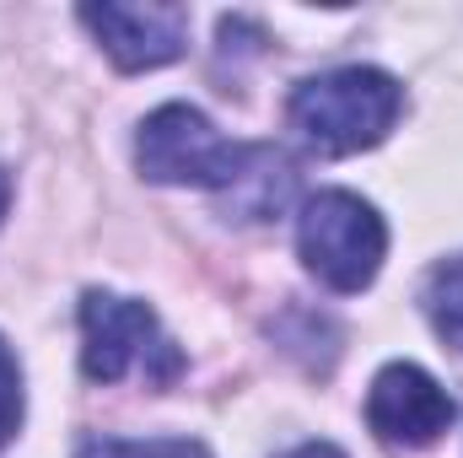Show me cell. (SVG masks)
Instances as JSON below:
<instances>
[{"mask_svg":"<svg viewBox=\"0 0 463 458\" xmlns=\"http://www.w3.org/2000/svg\"><path fill=\"white\" fill-rule=\"evenodd\" d=\"M76 458H211V448L194 443V437H151V443L92 437V443H81V453Z\"/></svg>","mask_w":463,"mask_h":458,"instance_id":"obj_8","label":"cell"},{"mask_svg":"<svg viewBox=\"0 0 463 458\" xmlns=\"http://www.w3.org/2000/svg\"><path fill=\"white\" fill-rule=\"evenodd\" d=\"M453 399L448 388L415 367V361H388L372 388H366V426L383 437V443H399V448H426L437 443L448 426H453Z\"/></svg>","mask_w":463,"mask_h":458,"instance_id":"obj_5","label":"cell"},{"mask_svg":"<svg viewBox=\"0 0 463 458\" xmlns=\"http://www.w3.org/2000/svg\"><path fill=\"white\" fill-rule=\"evenodd\" d=\"M22 432V367L11 356V345L0 340V448Z\"/></svg>","mask_w":463,"mask_h":458,"instance_id":"obj_9","label":"cell"},{"mask_svg":"<svg viewBox=\"0 0 463 458\" xmlns=\"http://www.w3.org/2000/svg\"><path fill=\"white\" fill-rule=\"evenodd\" d=\"M286 114L313 151L355 157V151H372L377 140H388V129L404 114V87L377 65H340V71L307 76L291 92Z\"/></svg>","mask_w":463,"mask_h":458,"instance_id":"obj_1","label":"cell"},{"mask_svg":"<svg viewBox=\"0 0 463 458\" xmlns=\"http://www.w3.org/2000/svg\"><path fill=\"white\" fill-rule=\"evenodd\" d=\"M87 33L109 49L118 71H156L173 65L189 43V11L184 5H81Z\"/></svg>","mask_w":463,"mask_h":458,"instance_id":"obj_6","label":"cell"},{"mask_svg":"<svg viewBox=\"0 0 463 458\" xmlns=\"http://www.w3.org/2000/svg\"><path fill=\"white\" fill-rule=\"evenodd\" d=\"M286 458H345L335 443H302V448H291Z\"/></svg>","mask_w":463,"mask_h":458,"instance_id":"obj_10","label":"cell"},{"mask_svg":"<svg viewBox=\"0 0 463 458\" xmlns=\"http://www.w3.org/2000/svg\"><path fill=\"white\" fill-rule=\"evenodd\" d=\"M81 372L92 383H118L129 372H146L151 383H173L184 372V350L162 335L156 313L118 291L81 297Z\"/></svg>","mask_w":463,"mask_h":458,"instance_id":"obj_3","label":"cell"},{"mask_svg":"<svg viewBox=\"0 0 463 458\" xmlns=\"http://www.w3.org/2000/svg\"><path fill=\"white\" fill-rule=\"evenodd\" d=\"M5 205H11V173L0 167V222H5Z\"/></svg>","mask_w":463,"mask_h":458,"instance_id":"obj_11","label":"cell"},{"mask_svg":"<svg viewBox=\"0 0 463 458\" xmlns=\"http://www.w3.org/2000/svg\"><path fill=\"white\" fill-rule=\"evenodd\" d=\"M297 253L329 291H366L383 270L388 227L361 195L324 189L297 216Z\"/></svg>","mask_w":463,"mask_h":458,"instance_id":"obj_2","label":"cell"},{"mask_svg":"<svg viewBox=\"0 0 463 458\" xmlns=\"http://www.w3.org/2000/svg\"><path fill=\"white\" fill-rule=\"evenodd\" d=\"M253 146L216 135V124L189 103H162L135 135V162L151 184H194V189H232L248 167Z\"/></svg>","mask_w":463,"mask_h":458,"instance_id":"obj_4","label":"cell"},{"mask_svg":"<svg viewBox=\"0 0 463 458\" xmlns=\"http://www.w3.org/2000/svg\"><path fill=\"white\" fill-rule=\"evenodd\" d=\"M426 313H431V329L463 356V253L458 259H442L426 281Z\"/></svg>","mask_w":463,"mask_h":458,"instance_id":"obj_7","label":"cell"}]
</instances>
